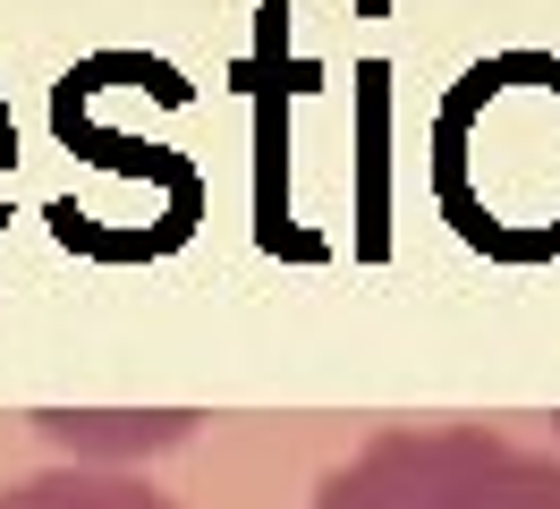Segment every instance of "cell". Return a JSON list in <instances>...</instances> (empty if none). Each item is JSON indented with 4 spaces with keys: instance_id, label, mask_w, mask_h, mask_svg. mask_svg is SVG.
Segmentation results:
<instances>
[{
    "instance_id": "cell-3",
    "label": "cell",
    "mask_w": 560,
    "mask_h": 509,
    "mask_svg": "<svg viewBox=\"0 0 560 509\" xmlns=\"http://www.w3.org/2000/svg\"><path fill=\"white\" fill-rule=\"evenodd\" d=\"M43 441L69 450V467H103V459H137V450H171V441L196 433V416L171 407V416H35Z\"/></svg>"
},
{
    "instance_id": "cell-2",
    "label": "cell",
    "mask_w": 560,
    "mask_h": 509,
    "mask_svg": "<svg viewBox=\"0 0 560 509\" xmlns=\"http://www.w3.org/2000/svg\"><path fill=\"white\" fill-rule=\"evenodd\" d=\"M0 509H178V501L128 467H43V475H18L0 493Z\"/></svg>"
},
{
    "instance_id": "cell-1",
    "label": "cell",
    "mask_w": 560,
    "mask_h": 509,
    "mask_svg": "<svg viewBox=\"0 0 560 509\" xmlns=\"http://www.w3.org/2000/svg\"><path fill=\"white\" fill-rule=\"evenodd\" d=\"M306 509H560V459L492 425H383Z\"/></svg>"
},
{
    "instance_id": "cell-4",
    "label": "cell",
    "mask_w": 560,
    "mask_h": 509,
    "mask_svg": "<svg viewBox=\"0 0 560 509\" xmlns=\"http://www.w3.org/2000/svg\"><path fill=\"white\" fill-rule=\"evenodd\" d=\"M552 433H560V416H552Z\"/></svg>"
}]
</instances>
